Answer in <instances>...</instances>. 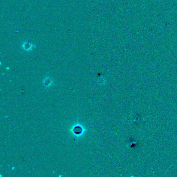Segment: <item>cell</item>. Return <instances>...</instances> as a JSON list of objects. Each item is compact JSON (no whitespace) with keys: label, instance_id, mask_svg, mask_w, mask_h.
Returning <instances> with one entry per match:
<instances>
[{"label":"cell","instance_id":"1","mask_svg":"<svg viewBox=\"0 0 177 177\" xmlns=\"http://www.w3.org/2000/svg\"><path fill=\"white\" fill-rule=\"evenodd\" d=\"M23 47H24V49L27 50H31V48H32V45H31L30 43H24V45H23Z\"/></svg>","mask_w":177,"mask_h":177}]
</instances>
